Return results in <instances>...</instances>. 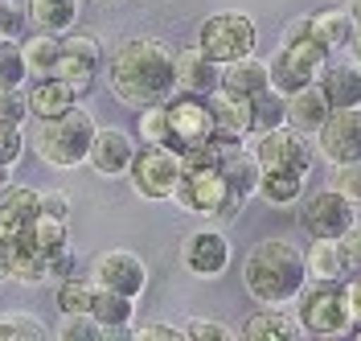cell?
I'll return each mask as SVG.
<instances>
[{"mask_svg":"<svg viewBox=\"0 0 361 341\" xmlns=\"http://www.w3.org/2000/svg\"><path fill=\"white\" fill-rule=\"evenodd\" d=\"M107 87L128 107L169 103L177 91V58L157 37H132L107 62Z\"/></svg>","mask_w":361,"mask_h":341,"instance_id":"1","label":"cell"},{"mask_svg":"<svg viewBox=\"0 0 361 341\" xmlns=\"http://www.w3.org/2000/svg\"><path fill=\"white\" fill-rule=\"evenodd\" d=\"M243 288L250 292L255 304H267V309L295 304L300 292L308 288L304 251L295 247V243H283V239L255 243L247 255V263H243Z\"/></svg>","mask_w":361,"mask_h":341,"instance_id":"2","label":"cell"},{"mask_svg":"<svg viewBox=\"0 0 361 341\" xmlns=\"http://www.w3.org/2000/svg\"><path fill=\"white\" fill-rule=\"evenodd\" d=\"M94 115L82 107H70L58 119H37V132H33V148L49 169H78L87 164L90 144H94Z\"/></svg>","mask_w":361,"mask_h":341,"instance_id":"3","label":"cell"},{"mask_svg":"<svg viewBox=\"0 0 361 341\" xmlns=\"http://www.w3.org/2000/svg\"><path fill=\"white\" fill-rule=\"evenodd\" d=\"M173 198L180 202V210L202 214V218H234V214L243 210V202H247V198L230 185V177H226L222 164L185 169Z\"/></svg>","mask_w":361,"mask_h":341,"instance_id":"4","label":"cell"},{"mask_svg":"<svg viewBox=\"0 0 361 341\" xmlns=\"http://www.w3.org/2000/svg\"><path fill=\"white\" fill-rule=\"evenodd\" d=\"M300 325L312 337H341L353 329V313L345 300V280H312V288L300 292Z\"/></svg>","mask_w":361,"mask_h":341,"instance_id":"5","label":"cell"},{"mask_svg":"<svg viewBox=\"0 0 361 341\" xmlns=\"http://www.w3.org/2000/svg\"><path fill=\"white\" fill-rule=\"evenodd\" d=\"M180 173H185V160L173 144H144L140 152H135L132 169H128V181L140 198H148V202H164V198H173L180 185Z\"/></svg>","mask_w":361,"mask_h":341,"instance_id":"6","label":"cell"},{"mask_svg":"<svg viewBox=\"0 0 361 341\" xmlns=\"http://www.w3.org/2000/svg\"><path fill=\"white\" fill-rule=\"evenodd\" d=\"M169 144L185 152V148H197L205 140L218 136V119H214V103L209 95H193V91H177L169 103Z\"/></svg>","mask_w":361,"mask_h":341,"instance_id":"7","label":"cell"},{"mask_svg":"<svg viewBox=\"0 0 361 341\" xmlns=\"http://www.w3.org/2000/svg\"><path fill=\"white\" fill-rule=\"evenodd\" d=\"M255 42H259V33H255V21L247 13H214L197 29V46L222 66L255 54Z\"/></svg>","mask_w":361,"mask_h":341,"instance_id":"8","label":"cell"},{"mask_svg":"<svg viewBox=\"0 0 361 341\" xmlns=\"http://www.w3.org/2000/svg\"><path fill=\"white\" fill-rule=\"evenodd\" d=\"M312 136H304L300 128L283 124V128H271L259 136L255 144V157L263 169H300V173H312Z\"/></svg>","mask_w":361,"mask_h":341,"instance_id":"9","label":"cell"},{"mask_svg":"<svg viewBox=\"0 0 361 341\" xmlns=\"http://www.w3.org/2000/svg\"><path fill=\"white\" fill-rule=\"evenodd\" d=\"M353 210L357 205L349 202L341 189H316L308 202L300 205V222L312 239H341L345 230L353 227Z\"/></svg>","mask_w":361,"mask_h":341,"instance_id":"10","label":"cell"},{"mask_svg":"<svg viewBox=\"0 0 361 341\" xmlns=\"http://www.w3.org/2000/svg\"><path fill=\"white\" fill-rule=\"evenodd\" d=\"M316 148L324 152L329 164H349V160H361V107H341V112H329L324 128L316 132Z\"/></svg>","mask_w":361,"mask_h":341,"instance_id":"11","label":"cell"},{"mask_svg":"<svg viewBox=\"0 0 361 341\" xmlns=\"http://www.w3.org/2000/svg\"><path fill=\"white\" fill-rule=\"evenodd\" d=\"M180 263L197 275V280H218L230 268V243H226V234L214 227L193 230L180 243Z\"/></svg>","mask_w":361,"mask_h":341,"instance_id":"12","label":"cell"},{"mask_svg":"<svg viewBox=\"0 0 361 341\" xmlns=\"http://www.w3.org/2000/svg\"><path fill=\"white\" fill-rule=\"evenodd\" d=\"M90 275H94L99 288H115L123 296H140L148 288V268H144V259L135 251H103L94 259V272Z\"/></svg>","mask_w":361,"mask_h":341,"instance_id":"13","label":"cell"},{"mask_svg":"<svg viewBox=\"0 0 361 341\" xmlns=\"http://www.w3.org/2000/svg\"><path fill=\"white\" fill-rule=\"evenodd\" d=\"M103 46L90 33H70L62 37V62H58V78H66L78 95H87L94 87V70H99Z\"/></svg>","mask_w":361,"mask_h":341,"instance_id":"14","label":"cell"},{"mask_svg":"<svg viewBox=\"0 0 361 341\" xmlns=\"http://www.w3.org/2000/svg\"><path fill=\"white\" fill-rule=\"evenodd\" d=\"M135 152H140V148L132 144V136H128L123 128H99V132H94V144H90L87 164L99 177H128Z\"/></svg>","mask_w":361,"mask_h":341,"instance_id":"15","label":"cell"},{"mask_svg":"<svg viewBox=\"0 0 361 341\" xmlns=\"http://www.w3.org/2000/svg\"><path fill=\"white\" fill-rule=\"evenodd\" d=\"M177 58V91H193V95H214L222 87V62H214L202 46L180 49Z\"/></svg>","mask_w":361,"mask_h":341,"instance_id":"16","label":"cell"},{"mask_svg":"<svg viewBox=\"0 0 361 341\" xmlns=\"http://www.w3.org/2000/svg\"><path fill=\"white\" fill-rule=\"evenodd\" d=\"M78 99H82V95L74 91L66 78L49 74V78H37V83L29 87V115H33V119H58V115H66L70 107H78Z\"/></svg>","mask_w":361,"mask_h":341,"instance_id":"17","label":"cell"},{"mask_svg":"<svg viewBox=\"0 0 361 341\" xmlns=\"http://www.w3.org/2000/svg\"><path fill=\"white\" fill-rule=\"evenodd\" d=\"M37 214H42V193L37 189H25V185L0 189V239L21 234Z\"/></svg>","mask_w":361,"mask_h":341,"instance_id":"18","label":"cell"},{"mask_svg":"<svg viewBox=\"0 0 361 341\" xmlns=\"http://www.w3.org/2000/svg\"><path fill=\"white\" fill-rule=\"evenodd\" d=\"M209 103H214V119H218V132L226 136H238L247 140L255 136V99L247 95H234V91H218L209 95Z\"/></svg>","mask_w":361,"mask_h":341,"instance_id":"19","label":"cell"},{"mask_svg":"<svg viewBox=\"0 0 361 341\" xmlns=\"http://www.w3.org/2000/svg\"><path fill=\"white\" fill-rule=\"evenodd\" d=\"M329 112H333V103L324 99L320 83H308V87H300L295 95H288V124L300 128L304 136H316V132L324 128Z\"/></svg>","mask_w":361,"mask_h":341,"instance_id":"20","label":"cell"},{"mask_svg":"<svg viewBox=\"0 0 361 341\" xmlns=\"http://www.w3.org/2000/svg\"><path fill=\"white\" fill-rule=\"evenodd\" d=\"M222 91H234V95H247V99H259V95L271 91V70L263 58H238V62H226L222 66Z\"/></svg>","mask_w":361,"mask_h":341,"instance_id":"21","label":"cell"},{"mask_svg":"<svg viewBox=\"0 0 361 341\" xmlns=\"http://www.w3.org/2000/svg\"><path fill=\"white\" fill-rule=\"evenodd\" d=\"M300 317H288L283 309H259V313H250L247 325H243V337L247 341H292L300 337Z\"/></svg>","mask_w":361,"mask_h":341,"instance_id":"22","label":"cell"},{"mask_svg":"<svg viewBox=\"0 0 361 341\" xmlns=\"http://www.w3.org/2000/svg\"><path fill=\"white\" fill-rule=\"evenodd\" d=\"M320 91L333 103V112H341V107H361V66H353V62L329 66L320 74Z\"/></svg>","mask_w":361,"mask_h":341,"instance_id":"23","label":"cell"},{"mask_svg":"<svg viewBox=\"0 0 361 341\" xmlns=\"http://www.w3.org/2000/svg\"><path fill=\"white\" fill-rule=\"evenodd\" d=\"M8 280H17V284H45L49 280V259H45V251H37V243L29 234H13Z\"/></svg>","mask_w":361,"mask_h":341,"instance_id":"24","label":"cell"},{"mask_svg":"<svg viewBox=\"0 0 361 341\" xmlns=\"http://www.w3.org/2000/svg\"><path fill=\"white\" fill-rule=\"evenodd\" d=\"M25 13H29L33 29L62 37V33H70V25L78 21V0H29Z\"/></svg>","mask_w":361,"mask_h":341,"instance_id":"25","label":"cell"},{"mask_svg":"<svg viewBox=\"0 0 361 341\" xmlns=\"http://www.w3.org/2000/svg\"><path fill=\"white\" fill-rule=\"evenodd\" d=\"M304 185H308V173H300V169H263L259 198L271 205H295Z\"/></svg>","mask_w":361,"mask_h":341,"instance_id":"26","label":"cell"},{"mask_svg":"<svg viewBox=\"0 0 361 341\" xmlns=\"http://www.w3.org/2000/svg\"><path fill=\"white\" fill-rule=\"evenodd\" d=\"M279 49L288 54V62H292L308 83H320V74L333 66V49L320 46L312 33H308V37H300V42H288V46H279Z\"/></svg>","mask_w":361,"mask_h":341,"instance_id":"27","label":"cell"},{"mask_svg":"<svg viewBox=\"0 0 361 341\" xmlns=\"http://www.w3.org/2000/svg\"><path fill=\"white\" fill-rule=\"evenodd\" d=\"M304 263H308V280H345V255H341V239H312L304 251Z\"/></svg>","mask_w":361,"mask_h":341,"instance_id":"28","label":"cell"},{"mask_svg":"<svg viewBox=\"0 0 361 341\" xmlns=\"http://www.w3.org/2000/svg\"><path fill=\"white\" fill-rule=\"evenodd\" d=\"M308 21H312V37L329 49H345L349 37H353V29H357V21L349 17V8H320Z\"/></svg>","mask_w":361,"mask_h":341,"instance_id":"29","label":"cell"},{"mask_svg":"<svg viewBox=\"0 0 361 341\" xmlns=\"http://www.w3.org/2000/svg\"><path fill=\"white\" fill-rule=\"evenodd\" d=\"M90 313H94V321H99L107 333L128 329L132 317H135V296H123V292H115V288H99V292H94V304H90Z\"/></svg>","mask_w":361,"mask_h":341,"instance_id":"30","label":"cell"},{"mask_svg":"<svg viewBox=\"0 0 361 341\" xmlns=\"http://www.w3.org/2000/svg\"><path fill=\"white\" fill-rule=\"evenodd\" d=\"M25 46V62H29V74L33 78H49V74H58V62H62V37L58 33H33Z\"/></svg>","mask_w":361,"mask_h":341,"instance_id":"31","label":"cell"},{"mask_svg":"<svg viewBox=\"0 0 361 341\" xmlns=\"http://www.w3.org/2000/svg\"><path fill=\"white\" fill-rule=\"evenodd\" d=\"M226 177H230V185L243 193V198H255L259 193V181H263V164H259V157H255V148H238L234 157H226Z\"/></svg>","mask_w":361,"mask_h":341,"instance_id":"32","label":"cell"},{"mask_svg":"<svg viewBox=\"0 0 361 341\" xmlns=\"http://www.w3.org/2000/svg\"><path fill=\"white\" fill-rule=\"evenodd\" d=\"M21 234H29L33 243H37V251H45V255H54L58 247H70V230H66V218H54V214H37L29 227L21 230Z\"/></svg>","mask_w":361,"mask_h":341,"instance_id":"33","label":"cell"},{"mask_svg":"<svg viewBox=\"0 0 361 341\" xmlns=\"http://www.w3.org/2000/svg\"><path fill=\"white\" fill-rule=\"evenodd\" d=\"M94 292H99V284H94V280L66 275V280L58 284V309H62V313H90Z\"/></svg>","mask_w":361,"mask_h":341,"instance_id":"34","label":"cell"},{"mask_svg":"<svg viewBox=\"0 0 361 341\" xmlns=\"http://www.w3.org/2000/svg\"><path fill=\"white\" fill-rule=\"evenodd\" d=\"M25 78H29L25 46L17 37H0V87H21Z\"/></svg>","mask_w":361,"mask_h":341,"instance_id":"35","label":"cell"},{"mask_svg":"<svg viewBox=\"0 0 361 341\" xmlns=\"http://www.w3.org/2000/svg\"><path fill=\"white\" fill-rule=\"evenodd\" d=\"M288 124V99L279 91H267L255 99V136H263L271 128H283Z\"/></svg>","mask_w":361,"mask_h":341,"instance_id":"36","label":"cell"},{"mask_svg":"<svg viewBox=\"0 0 361 341\" xmlns=\"http://www.w3.org/2000/svg\"><path fill=\"white\" fill-rule=\"evenodd\" d=\"M267 70H271V91H279L283 99H288V95H295L300 87H308V78H304V74L288 62V54H283V49H275V54L267 58Z\"/></svg>","mask_w":361,"mask_h":341,"instance_id":"37","label":"cell"},{"mask_svg":"<svg viewBox=\"0 0 361 341\" xmlns=\"http://www.w3.org/2000/svg\"><path fill=\"white\" fill-rule=\"evenodd\" d=\"M135 136L144 140V144H169V112H164V103L140 107V119H135Z\"/></svg>","mask_w":361,"mask_h":341,"instance_id":"38","label":"cell"},{"mask_svg":"<svg viewBox=\"0 0 361 341\" xmlns=\"http://www.w3.org/2000/svg\"><path fill=\"white\" fill-rule=\"evenodd\" d=\"M107 333L94 313H62V325H58V337L62 341H99Z\"/></svg>","mask_w":361,"mask_h":341,"instance_id":"39","label":"cell"},{"mask_svg":"<svg viewBox=\"0 0 361 341\" xmlns=\"http://www.w3.org/2000/svg\"><path fill=\"white\" fill-rule=\"evenodd\" d=\"M0 341H45V325L29 313H8L0 317Z\"/></svg>","mask_w":361,"mask_h":341,"instance_id":"40","label":"cell"},{"mask_svg":"<svg viewBox=\"0 0 361 341\" xmlns=\"http://www.w3.org/2000/svg\"><path fill=\"white\" fill-rule=\"evenodd\" d=\"M25 157V132L17 119H0V164H17Z\"/></svg>","mask_w":361,"mask_h":341,"instance_id":"41","label":"cell"},{"mask_svg":"<svg viewBox=\"0 0 361 341\" xmlns=\"http://www.w3.org/2000/svg\"><path fill=\"white\" fill-rule=\"evenodd\" d=\"M333 189H341L353 205H361V160L333 164Z\"/></svg>","mask_w":361,"mask_h":341,"instance_id":"42","label":"cell"},{"mask_svg":"<svg viewBox=\"0 0 361 341\" xmlns=\"http://www.w3.org/2000/svg\"><path fill=\"white\" fill-rule=\"evenodd\" d=\"M0 119H17V124L29 119V95L21 87H0Z\"/></svg>","mask_w":361,"mask_h":341,"instance_id":"43","label":"cell"},{"mask_svg":"<svg viewBox=\"0 0 361 341\" xmlns=\"http://www.w3.org/2000/svg\"><path fill=\"white\" fill-rule=\"evenodd\" d=\"M185 337L193 341H230L234 333L226 329L222 321H209V317H193L189 325H185Z\"/></svg>","mask_w":361,"mask_h":341,"instance_id":"44","label":"cell"},{"mask_svg":"<svg viewBox=\"0 0 361 341\" xmlns=\"http://www.w3.org/2000/svg\"><path fill=\"white\" fill-rule=\"evenodd\" d=\"M341 255H345L349 275H361V227H357V222L341 234Z\"/></svg>","mask_w":361,"mask_h":341,"instance_id":"45","label":"cell"},{"mask_svg":"<svg viewBox=\"0 0 361 341\" xmlns=\"http://www.w3.org/2000/svg\"><path fill=\"white\" fill-rule=\"evenodd\" d=\"M132 337L135 341H180L185 329H173V325H140Z\"/></svg>","mask_w":361,"mask_h":341,"instance_id":"46","label":"cell"},{"mask_svg":"<svg viewBox=\"0 0 361 341\" xmlns=\"http://www.w3.org/2000/svg\"><path fill=\"white\" fill-rule=\"evenodd\" d=\"M49 259V280H66V275H74V251L70 247H58L54 255H45Z\"/></svg>","mask_w":361,"mask_h":341,"instance_id":"47","label":"cell"},{"mask_svg":"<svg viewBox=\"0 0 361 341\" xmlns=\"http://www.w3.org/2000/svg\"><path fill=\"white\" fill-rule=\"evenodd\" d=\"M42 210L54 214V218H70V198L58 193V189H49V193H42Z\"/></svg>","mask_w":361,"mask_h":341,"instance_id":"48","label":"cell"},{"mask_svg":"<svg viewBox=\"0 0 361 341\" xmlns=\"http://www.w3.org/2000/svg\"><path fill=\"white\" fill-rule=\"evenodd\" d=\"M345 300H349V313H353V325H361V275L345 280Z\"/></svg>","mask_w":361,"mask_h":341,"instance_id":"49","label":"cell"},{"mask_svg":"<svg viewBox=\"0 0 361 341\" xmlns=\"http://www.w3.org/2000/svg\"><path fill=\"white\" fill-rule=\"evenodd\" d=\"M308 33H312V21H308V17H295V21H288V29H283V42H279V46L300 42V37H308Z\"/></svg>","mask_w":361,"mask_h":341,"instance_id":"50","label":"cell"},{"mask_svg":"<svg viewBox=\"0 0 361 341\" xmlns=\"http://www.w3.org/2000/svg\"><path fill=\"white\" fill-rule=\"evenodd\" d=\"M345 54H349V62H353V66H361V25L353 29V37H349V46H345Z\"/></svg>","mask_w":361,"mask_h":341,"instance_id":"51","label":"cell"},{"mask_svg":"<svg viewBox=\"0 0 361 341\" xmlns=\"http://www.w3.org/2000/svg\"><path fill=\"white\" fill-rule=\"evenodd\" d=\"M345 8H349V17L361 25V0H345Z\"/></svg>","mask_w":361,"mask_h":341,"instance_id":"52","label":"cell"},{"mask_svg":"<svg viewBox=\"0 0 361 341\" xmlns=\"http://www.w3.org/2000/svg\"><path fill=\"white\" fill-rule=\"evenodd\" d=\"M8 169H13V164H0V189H8V185H13V181H8Z\"/></svg>","mask_w":361,"mask_h":341,"instance_id":"53","label":"cell"}]
</instances>
